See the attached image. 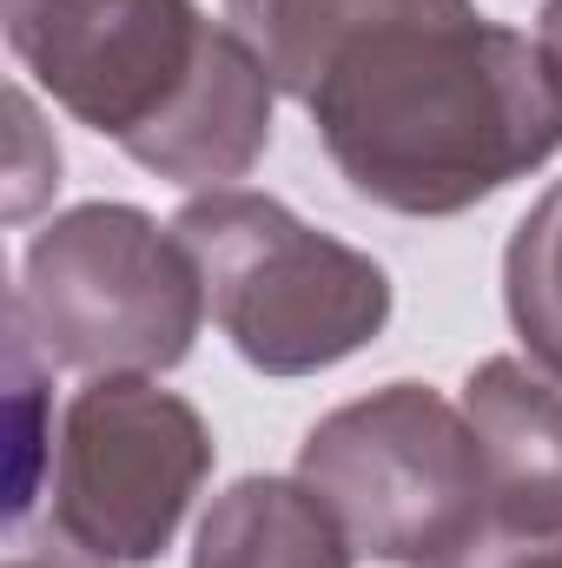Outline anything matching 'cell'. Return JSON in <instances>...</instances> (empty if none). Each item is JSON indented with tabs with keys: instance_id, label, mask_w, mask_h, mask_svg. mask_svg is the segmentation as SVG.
Masks as SVG:
<instances>
[{
	"instance_id": "8",
	"label": "cell",
	"mask_w": 562,
	"mask_h": 568,
	"mask_svg": "<svg viewBox=\"0 0 562 568\" xmlns=\"http://www.w3.org/2000/svg\"><path fill=\"white\" fill-rule=\"evenodd\" d=\"M358 549L304 476H239L212 496L192 568H351Z\"/></svg>"
},
{
	"instance_id": "10",
	"label": "cell",
	"mask_w": 562,
	"mask_h": 568,
	"mask_svg": "<svg viewBox=\"0 0 562 568\" xmlns=\"http://www.w3.org/2000/svg\"><path fill=\"white\" fill-rule=\"evenodd\" d=\"M40 371H53L27 331V317L7 304V523H27L33 496H40V469H53V410H47V384Z\"/></svg>"
},
{
	"instance_id": "9",
	"label": "cell",
	"mask_w": 562,
	"mask_h": 568,
	"mask_svg": "<svg viewBox=\"0 0 562 568\" xmlns=\"http://www.w3.org/2000/svg\"><path fill=\"white\" fill-rule=\"evenodd\" d=\"M503 311H510L530 364H543L550 377H562V185H550L523 212V225L510 232Z\"/></svg>"
},
{
	"instance_id": "1",
	"label": "cell",
	"mask_w": 562,
	"mask_h": 568,
	"mask_svg": "<svg viewBox=\"0 0 562 568\" xmlns=\"http://www.w3.org/2000/svg\"><path fill=\"white\" fill-rule=\"evenodd\" d=\"M265 73L338 179L404 219H456L562 152V67L476 0H284Z\"/></svg>"
},
{
	"instance_id": "14",
	"label": "cell",
	"mask_w": 562,
	"mask_h": 568,
	"mask_svg": "<svg viewBox=\"0 0 562 568\" xmlns=\"http://www.w3.org/2000/svg\"><path fill=\"white\" fill-rule=\"evenodd\" d=\"M536 40L550 47V60L562 67V0H543V13H536Z\"/></svg>"
},
{
	"instance_id": "2",
	"label": "cell",
	"mask_w": 562,
	"mask_h": 568,
	"mask_svg": "<svg viewBox=\"0 0 562 568\" xmlns=\"http://www.w3.org/2000/svg\"><path fill=\"white\" fill-rule=\"evenodd\" d=\"M0 27L53 106L165 185L219 192L272 145L265 60L199 0H7Z\"/></svg>"
},
{
	"instance_id": "5",
	"label": "cell",
	"mask_w": 562,
	"mask_h": 568,
	"mask_svg": "<svg viewBox=\"0 0 562 568\" xmlns=\"http://www.w3.org/2000/svg\"><path fill=\"white\" fill-rule=\"evenodd\" d=\"M13 311L60 371L152 377L192 357L205 324L199 258L172 225L140 205H73L33 232L13 284Z\"/></svg>"
},
{
	"instance_id": "13",
	"label": "cell",
	"mask_w": 562,
	"mask_h": 568,
	"mask_svg": "<svg viewBox=\"0 0 562 568\" xmlns=\"http://www.w3.org/2000/svg\"><path fill=\"white\" fill-rule=\"evenodd\" d=\"M470 568H562V536H490Z\"/></svg>"
},
{
	"instance_id": "12",
	"label": "cell",
	"mask_w": 562,
	"mask_h": 568,
	"mask_svg": "<svg viewBox=\"0 0 562 568\" xmlns=\"http://www.w3.org/2000/svg\"><path fill=\"white\" fill-rule=\"evenodd\" d=\"M7 568H120V562H107L73 529L40 516V523H7Z\"/></svg>"
},
{
	"instance_id": "6",
	"label": "cell",
	"mask_w": 562,
	"mask_h": 568,
	"mask_svg": "<svg viewBox=\"0 0 562 568\" xmlns=\"http://www.w3.org/2000/svg\"><path fill=\"white\" fill-rule=\"evenodd\" d=\"M212 476V429L152 377H93L53 436L47 516L107 562H159Z\"/></svg>"
},
{
	"instance_id": "11",
	"label": "cell",
	"mask_w": 562,
	"mask_h": 568,
	"mask_svg": "<svg viewBox=\"0 0 562 568\" xmlns=\"http://www.w3.org/2000/svg\"><path fill=\"white\" fill-rule=\"evenodd\" d=\"M7 120H13V133H7V219L20 225V219H33V212L53 199V185H60V145L40 126L27 87L7 93Z\"/></svg>"
},
{
	"instance_id": "4",
	"label": "cell",
	"mask_w": 562,
	"mask_h": 568,
	"mask_svg": "<svg viewBox=\"0 0 562 568\" xmlns=\"http://www.w3.org/2000/svg\"><path fill=\"white\" fill-rule=\"evenodd\" d=\"M298 476L371 562L470 568L496 536L476 429L430 384H384L318 417L298 443Z\"/></svg>"
},
{
	"instance_id": "7",
	"label": "cell",
	"mask_w": 562,
	"mask_h": 568,
	"mask_svg": "<svg viewBox=\"0 0 562 568\" xmlns=\"http://www.w3.org/2000/svg\"><path fill=\"white\" fill-rule=\"evenodd\" d=\"M483 449L490 523L503 536H562V377L523 357H483L463 384Z\"/></svg>"
},
{
	"instance_id": "3",
	"label": "cell",
	"mask_w": 562,
	"mask_h": 568,
	"mask_svg": "<svg viewBox=\"0 0 562 568\" xmlns=\"http://www.w3.org/2000/svg\"><path fill=\"white\" fill-rule=\"evenodd\" d=\"M172 232L199 258L219 331L265 377H318L378 344L391 324V272L371 252L304 225L272 192H192Z\"/></svg>"
}]
</instances>
